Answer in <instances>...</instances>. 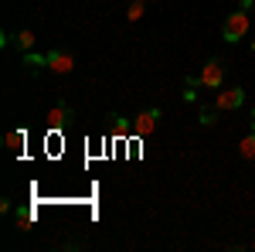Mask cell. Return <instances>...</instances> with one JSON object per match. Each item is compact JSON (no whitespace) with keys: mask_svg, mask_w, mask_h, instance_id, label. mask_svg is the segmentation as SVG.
Segmentation results:
<instances>
[{"mask_svg":"<svg viewBox=\"0 0 255 252\" xmlns=\"http://www.w3.org/2000/svg\"><path fill=\"white\" fill-rule=\"evenodd\" d=\"M225 72H228L225 58H208V61H204V68L197 72V75H201V89H208V92H218V89L225 85Z\"/></svg>","mask_w":255,"mask_h":252,"instance_id":"1","label":"cell"},{"mask_svg":"<svg viewBox=\"0 0 255 252\" xmlns=\"http://www.w3.org/2000/svg\"><path fill=\"white\" fill-rule=\"evenodd\" d=\"M245 34H249V10L242 7V10H235V14L225 17V24H221V38L228 41V44H235V41L245 38Z\"/></svg>","mask_w":255,"mask_h":252,"instance_id":"2","label":"cell"},{"mask_svg":"<svg viewBox=\"0 0 255 252\" xmlns=\"http://www.w3.org/2000/svg\"><path fill=\"white\" fill-rule=\"evenodd\" d=\"M160 119H163V113H160L157 106H146V109H139L136 119H133V136H150V133H157Z\"/></svg>","mask_w":255,"mask_h":252,"instance_id":"3","label":"cell"},{"mask_svg":"<svg viewBox=\"0 0 255 252\" xmlns=\"http://www.w3.org/2000/svg\"><path fill=\"white\" fill-rule=\"evenodd\" d=\"M238 106H245V89L242 85H228V89L221 85L215 92V109L225 113V109H238Z\"/></svg>","mask_w":255,"mask_h":252,"instance_id":"4","label":"cell"},{"mask_svg":"<svg viewBox=\"0 0 255 252\" xmlns=\"http://www.w3.org/2000/svg\"><path fill=\"white\" fill-rule=\"evenodd\" d=\"M48 72H55V75L75 72V55L65 51V48H51V51H48Z\"/></svg>","mask_w":255,"mask_h":252,"instance_id":"5","label":"cell"},{"mask_svg":"<svg viewBox=\"0 0 255 252\" xmlns=\"http://www.w3.org/2000/svg\"><path fill=\"white\" fill-rule=\"evenodd\" d=\"M72 119H75V106L61 99V102H55V109L48 113V126H51V130H65Z\"/></svg>","mask_w":255,"mask_h":252,"instance_id":"6","label":"cell"},{"mask_svg":"<svg viewBox=\"0 0 255 252\" xmlns=\"http://www.w3.org/2000/svg\"><path fill=\"white\" fill-rule=\"evenodd\" d=\"M3 41L7 44H14L20 55H27V51H34V44H38V38H34V31H17V34H3Z\"/></svg>","mask_w":255,"mask_h":252,"instance_id":"7","label":"cell"},{"mask_svg":"<svg viewBox=\"0 0 255 252\" xmlns=\"http://www.w3.org/2000/svg\"><path fill=\"white\" fill-rule=\"evenodd\" d=\"M109 133H113V136H119V140H126V136L133 133V123H126V116L113 113V116H109Z\"/></svg>","mask_w":255,"mask_h":252,"instance_id":"8","label":"cell"},{"mask_svg":"<svg viewBox=\"0 0 255 252\" xmlns=\"http://www.w3.org/2000/svg\"><path fill=\"white\" fill-rule=\"evenodd\" d=\"M24 143H27V133H24V130H7L3 147H7L10 154H20V150H24Z\"/></svg>","mask_w":255,"mask_h":252,"instance_id":"9","label":"cell"},{"mask_svg":"<svg viewBox=\"0 0 255 252\" xmlns=\"http://www.w3.org/2000/svg\"><path fill=\"white\" fill-rule=\"evenodd\" d=\"M238 157H242V160H255V130H249V133L242 136V143H238Z\"/></svg>","mask_w":255,"mask_h":252,"instance_id":"10","label":"cell"},{"mask_svg":"<svg viewBox=\"0 0 255 252\" xmlns=\"http://www.w3.org/2000/svg\"><path fill=\"white\" fill-rule=\"evenodd\" d=\"M197 89H201V75H197V72L184 75V99H187V102H197Z\"/></svg>","mask_w":255,"mask_h":252,"instance_id":"11","label":"cell"},{"mask_svg":"<svg viewBox=\"0 0 255 252\" xmlns=\"http://www.w3.org/2000/svg\"><path fill=\"white\" fill-rule=\"evenodd\" d=\"M14 218H17V229H20V232H31V225H34V208L20 205L17 212H14Z\"/></svg>","mask_w":255,"mask_h":252,"instance_id":"12","label":"cell"},{"mask_svg":"<svg viewBox=\"0 0 255 252\" xmlns=\"http://www.w3.org/2000/svg\"><path fill=\"white\" fill-rule=\"evenodd\" d=\"M20 61H24L31 72H41V68H48V55H38V51H27V55H20Z\"/></svg>","mask_w":255,"mask_h":252,"instance_id":"13","label":"cell"},{"mask_svg":"<svg viewBox=\"0 0 255 252\" xmlns=\"http://www.w3.org/2000/svg\"><path fill=\"white\" fill-rule=\"evenodd\" d=\"M143 14H146V0H129V7H126V20L136 24V20H143Z\"/></svg>","mask_w":255,"mask_h":252,"instance_id":"14","label":"cell"},{"mask_svg":"<svg viewBox=\"0 0 255 252\" xmlns=\"http://www.w3.org/2000/svg\"><path fill=\"white\" fill-rule=\"evenodd\" d=\"M218 113H221V109H211V106H197V123H201V126H215V123H218Z\"/></svg>","mask_w":255,"mask_h":252,"instance_id":"15","label":"cell"},{"mask_svg":"<svg viewBox=\"0 0 255 252\" xmlns=\"http://www.w3.org/2000/svg\"><path fill=\"white\" fill-rule=\"evenodd\" d=\"M252 130H255V109H252Z\"/></svg>","mask_w":255,"mask_h":252,"instance_id":"16","label":"cell"},{"mask_svg":"<svg viewBox=\"0 0 255 252\" xmlns=\"http://www.w3.org/2000/svg\"><path fill=\"white\" fill-rule=\"evenodd\" d=\"M252 51H255V41H252Z\"/></svg>","mask_w":255,"mask_h":252,"instance_id":"17","label":"cell"},{"mask_svg":"<svg viewBox=\"0 0 255 252\" xmlns=\"http://www.w3.org/2000/svg\"><path fill=\"white\" fill-rule=\"evenodd\" d=\"M146 3H150V0H146Z\"/></svg>","mask_w":255,"mask_h":252,"instance_id":"18","label":"cell"}]
</instances>
